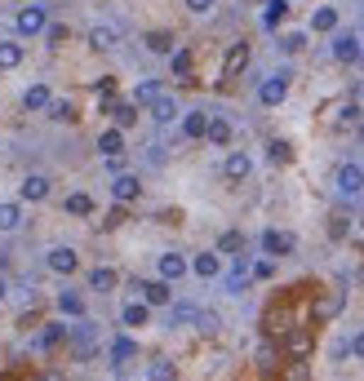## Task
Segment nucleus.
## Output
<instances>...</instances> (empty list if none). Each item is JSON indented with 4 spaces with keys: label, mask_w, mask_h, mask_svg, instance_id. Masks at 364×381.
<instances>
[{
    "label": "nucleus",
    "mask_w": 364,
    "mask_h": 381,
    "mask_svg": "<svg viewBox=\"0 0 364 381\" xmlns=\"http://www.w3.org/2000/svg\"><path fill=\"white\" fill-rule=\"evenodd\" d=\"M0 297H5V279H0Z\"/></svg>",
    "instance_id": "obj_45"
},
{
    "label": "nucleus",
    "mask_w": 364,
    "mask_h": 381,
    "mask_svg": "<svg viewBox=\"0 0 364 381\" xmlns=\"http://www.w3.org/2000/svg\"><path fill=\"white\" fill-rule=\"evenodd\" d=\"M222 173H227L231 182H244V177L254 173V160L244 156V151H231V156H227V164H222Z\"/></svg>",
    "instance_id": "obj_7"
},
{
    "label": "nucleus",
    "mask_w": 364,
    "mask_h": 381,
    "mask_svg": "<svg viewBox=\"0 0 364 381\" xmlns=\"http://www.w3.org/2000/svg\"><path fill=\"white\" fill-rule=\"evenodd\" d=\"M271 271H275L271 262H254V266H249V275H258V279H271Z\"/></svg>",
    "instance_id": "obj_42"
},
{
    "label": "nucleus",
    "mask_w": 364,
    "mask_h": 381,
    "mask_svg": "<svg viewBox=\"0 0 364 381\" xmlns=\"http://www.w3.org/2000/svg\"><path fill=\"white\" fill-rule=\"evenodd\" d=\"M271 160L285 164V160H289V142H271Z\"/></svg>",
    "instance_id": "obj_41"
},
{
    "label": "nucleus",
    "mask_w": 364,
    "mask_h": 381,
    "mask_svg": "<svg viewBox=\"0 0 364 381\" xmlns=\"http://www.w3.org/2000/svg\"><path fill=\"white\" fill-rule=\"evenodd\" d=\"M147 377H152V381H174L178 373H174V363H169V359H156L152 368H147Z\"/></svg>",
    "instance_id": "obj_30"
},
{
    "label": "nucleus",
    "mask_w": 364,
    "mask_h": 381,
    "mask_svg": "<svg viewBox=\"0 0 364 381\" xmlns=\"http://www.w3.org/2000/svg\"><path fill=\"white\" fill-rule=\"evenodd\" d=\"M111 355H115V363H125V359H134V355H138V346L129 341V337H115V346H111Z\"/></svg>",
    "instance_id": "obj_31"
},
{
    "label": "nucleus",
    "mask_w": 364,
    "mask_h": 381,
    "mask_svg": "<svg viewBox=\"0 0 364 381\" xmlns=\"http://www.w3.org/2000/svg\"><path fill=\"white\" fill-rule=\"evenodd\" d=\"M58 306L67 310V315H80V310H85V302H80V293H62V297H58Z\"/></svg>",
    "instance_id": "obj_35"
},
{
    "label": "nucleus",
    "mask_w": 364,
    "mask_h": 381,
    "mask_svg": "<svg viewBox=\"0 0 364 381\" xmlns=\"http://www.w3.org/2000/svg\"><path fill=\"white\" fill-rule=\"evenodd\" d=\"M67 213H76V218H85V213H93V200L85 191H76V195H67Z\"/></svg>",
    "instance_id": "obj_28"
},
{
    "label": "nucleus",
    "mask_w": 364,
    "mask_h": 381,
    "mask_svg": "<svg viewBox=\"0 0 364 381\" xmlns=\"http://www.w3.org/2000/svg\"><path fill=\"white\" fill-rule=\"evenodd\" d=\"M23 226V209L18 204H0V230H18Z\"/></svg>",
    "instance_id": "obj_25"
},
{
    "label": "nucleus",
    "mask_w": 364,
    "mask_h": 381,
    "mask_svg": "<svg viewBox=\"0 0 364 381\" xmlns=\"http://www.w3.org/2000/svg\"><path fill=\"white\" fill-rule=\"evenodd\" d=\"M182 5H187L191 13H209V9H213V0H182Z\"/></svg>",
    "instance_id": "obj_43"
},
{
    "label": "nucleus",
    "mask_w": 364,
    "mask_h": 381,
    "mask_svg": "<svg viewBox=\"0 0 364 381\" xmlns=\"http://www.w3.org/2000/svg\"><path fill=\"white\" fill-rule=\"evenodd\" d=\"M258 368L262 373H275V351H271V346H262V351H258Z\"/></svg>",
    "instance_id": "obj_37"
},
{
    "label": "nucleus",
    "mask_w": 364,
    "mask_h": 381,
    "mask_svg": "<svg viewBox=\"0 0 364 381\" xmlns=\"http://www.w3.org/2000/svg\"><path fill=\"white\" fill-rule=\"evenodd\" d=\"M147 49H152V54H174V36L169 31H152V36H147Z\"/></svg>",
    "instance_id": "obj_27"
},
{
    "label": "nucleus",
    "mask_w": 364,
    "mask_h": 381,
    "mask_svg": "<svg viewBox=\"0 0 364 381\" xmlns=\"http://www.w3.org/2000/svg\"><path fill=\"white\" fill-rule=\"evenodd\" d=\"M205 129H209L205 111H187V115H182V134H187V138H205Z\"/></svg>",
    "instance_id": "obj_17"
},
{
    "label": "nucleus",
    "mask_w": 364,
    "mask_h": 381,
    "mask_svg": "<svg viewBox=\"0 0 364 381\" xmlns=\"http://www.w3.org/2000/svg\"><path fill=\"white\" fill-rule=\"evenodd\" d=\"M115 40H120V31H115V27H107V23L89 27V45L98 49V54H107V49H115Z\"/></svg>",
    "instance_id": "obj_9"
},
{
    "label": "nucleus",
    "mask_w": 364,
    "mask_h": 381,
    "mask_svg": "<svg viewBox=\"0 0 364 381\" xmlns=\"http://www.w3.org/2000/svg\"><path fill=\"white\" fill-rule=\"evenodd\" d=\"M98 151H103V156H120L125 151V134H120V129H107V134L98 138Z\"/></svg>",
    "instance_id": "obj_18"
},
{
    "label": "nucleus",
    "mask_w": 364,
    "mask_h": 381,
    "mask_svg": "<svg viewBox=\"0 0 364 381\" xmlns=\"http://www.w3.org/2000/svg\"><path fill=\"white\" fill-rule=\"evenodd\" d=\"M182 275H187V257L182 253H160V279L174 284V279H182Z\"/></svg>",
    "instance_id": "obj_10"
},
{
    "label": "nucleus",
    "mask_w": 364,
    "mask_h": 381,
    "mask_svg": "<svg viewBox=\"0 0 364 381\" xmlns=\"http://www.w3.org/2000/svg\"><path fill=\"white\" fill-rule=\"evenodd\" d=\"M351 355H356V359H364V333H356V337H351Z\"/></svg>",
    "instance_id": "obj_44"
},
{
    "label": "nucleus",
    "mask_w": 364,
    "mask_h": 381,
    "mask_svg": "<svg viewBox=\"0 0 364 381\" xmlns=\"http://www.w3.org/2000/svg\"><path fill=\"white\" fill-rule=\"evenodd\" d=\"M152 115H156L160 124H174V120H178V102H174L169 93H160L156 102H152Z\"/></svg>",
    "instance_id": "obj_16"
},
{
    "label": "nucleus",
    "mask_w": 364,
    "mask_h": 381,
    "mask_svg": "<svg viewBox=\"0 0 364 381\" xmlns=\"http://www.w3.org/2000/svg\"><path fill=\"white\" fill-rule=\"evenodd\" d=\"M45 31V9L40 5H23L18 9V36H40Z\"/></svg>",
    "instance_id": "obj_1"
},
{
    "label": "nucleus",
    "mask_w": 364,
    "mask_h": 381,
    "mask_svg": "<svg viewBox=\"0 0 364 381\" xmlns=\"http://www.w3.org/2000/svg\"><path fill=\"white\" fill-rule=\"evenodd\" d=\"M62 333H67L62 324H49V328H45V337H40V346H54V341H62Z\"/></svg>",
    "instance_id": "obj_39"
},
{
    "label": "nucleus",
    "mask_w": 364,
    "mask_h": 381,
    "mask_svg": "<svg viewBox=\"0 0 364 381\" xmlns=\"http://www.w3.org/2000/svg\"><path fill=\"white\" fill-rule=\"evenodd\" d=\"M244 279H249V262L236 257V271L227 275V293H240V288H244Z\"/></svg>",
    "instance_id": "obj_26"
},
{
    "label": "nucleus",
    "mask_w": 364,
    "mask_h": 381,
    "mask_svg": "<svg viewBox=\"0 0 364 381\" xmlns=\"http://www.w3.org/2000/svg\"><path fill=\"white\" fill-rule=\"evenodd\" d=\"M302 45H307V36H302V31H293V36H285V40H280V49H285V54H297Z\"/></svg>",
    "instance_id": "obj_38"
},
{
    "label": "nucleus",
    "mask_w": 364,
    "mask_h": 381,
    "mask_svg": "<svg viewBox=\"0 0 364 381\" xmlns=\"http://www.w3.org/2000/svg\"><path fill=\"white\" fill-rule=\"evenodd\" d=\"M49 102H54V93H49V85H31V89L23 93V107H27V111H45Z\"/></svg>",
    "instance_id": "obj_14"
},
{
    "label": "nucleus",
    "mask_w": 364,
    "mask_h": 381,
    "mask_svg": "<svg viewBox=\"0 0 364 381\" xmlns=\"http://www.w3.org/2000/svg\"><path fill=\"white\" fill-rule=\"evenodd\" d=\"M89 288H93V293H111V288H115V271L98 266V271L89 275Z\"/></svg>",
    "instance_id": "obj_24"
},
{
    "label": "nucleus",
    "mask_w": 364,
    "mask_h": 381,
    "mask_svg": "<svg viewBox=\"0 0 364 381\" xmlns=\"http://www.w3.org/2000/svg\"><path fill=\"white\" fill-rule=\"evenodd\" d=\"M23 62V40H0V71H13Z\"/></svg>",
    "instance_id": "obj_12"
},
{
    "label": "nucleus",
    "mask_w": 364,
    "mask_h": 381,
    "mask_svg": "<svg viewBox=\"0 0 364 381\" xmlns=\"http://www.w3.org/2000/svg\"><path fill=\"white\" fill-rule=\"evenodd\" d=\"M240 244H244L240 230H227V235L218 240V253H240Z\"/></svg>",
    "instance_id": "obj_34"
},
{
    "label": "nucleus",
    "mask_w": 364,
    "mask_h": 381,
    "mask_svg": "<svg viewBox=\"0 0 364 381\" xmlns=\"http://www.w3.org/2000/svg\"><path fill=\"white\" fill-rule=\"evenodd\" d=\"M191 71V54L187 49H174V76H187Z\"/></svg>",
    "instance_id": "obj_36"
},
{
    "label": "nucleus",
    "mask_w": 364,
    "mask_h": 381,
    "mask_svg": "<svg viewBox=\"0 0 364 381\" xmlns=\"http://www.w3.org/2000/svg\"><path fill=\"white\" fill-rule=\"evenodd\" d=\"M138 191H142V187H138V177H134V173H120V177L111 182V195H115L120 204H134V200H138Z\"/></svg>",
    "instance_id": "obj_8"
},
{
    "label": "nucleus",
    "mask_w": 364,
    "mask_h": 381,
    "mask_svg": "<svg viewBox=\"0 0 364 381\" xmlns=\"http://www.w3.org/2000/svg\"><path fill=\"white\" fill-rule=\"evenodd\" d=\"M334 58H338V62H356V58H360L356 36H338V40H334Z\"/></svg>",
    "instance_id": "obj_19"
},
{
    "label": "nucleus",
    "mask_w": 364,
    "mask_h": 381,
    "mask_svg": "<svg viewBox=\"0 0 364 381\" xmlns=\"http://www.w3.org/2000/svg\"><path fill=\"white\" fill-rule=\"evenodd\" d=\"M244 62H249V45H231V54H227V67H222V76H240L244 71Z\"/></svg>",
    "instance_id": "obj_15"
},
{
    "label": "nucleus",
    "mask_w": 364,
    "mask_h": 381,
    "mask_svg": "<svg viewBox=\"0 0 364 381\" xmlns=\"http://www.w3.org/2000/svg\"><path fill=\"white\" fill-rule=\"evenodd\" d=\"M111 111H115V124H120V129H129V124L138 120V111H134V102H120V107H111Z\"/></svg>",
    "instance_id": "obj_33"
},
{
    "label": "nucleus",
    "mask_w": 364,
    "mask_h": 381,
    "mask_svg": "<svg viewBox=\"0 0 364 381\" xmlns=\"http://www.w3.org/2000/svg\"><path fill=\"white\" fill-rule=\"evenodd\" d=\"M338 191L351 195V200L364 191V169H360V164H342V169H338Z\"/></svg>",
    "instance_id": "obj_2"
},
{
    "label": "nucleus",
    "mask_w": 364,
    "mask_h": 381,
    "mask_svg": "<svg viewBox=\"0 0 364 381\" xmlns=\"http://www.w3.org/2000/svg\"><path fill=\"white\" fill-rule=\"evenodd\" d=\"M334 27H338V9L334 5H324V9L311 13V31H334Z\"/></svg>",
    "instance_id": "obj_20"
},
{
    "label": "nucleus",
    "mask_w": 364,
    "mask_h": 381,
    "mask_svg": "<svg viewBox=\"0 0 364 381\" xmlns=\"http://www.w3.org/2000/svg\"><path fill=\"white\" fill-rule=\"evenodd\" d=\"M285 346H289V355H307V351H311V337H307V333H289Z\"/></svg>",
    "instance_id": "obj_32"
},
{
    "label": "nucleus",
    "mask_w": 364,
    "mask_h": 381,
    "mask_svg": "<svg viewBox=\"0 0 364 381\" xmlns=\"http://www.w3.org/2000/svg\"><path fill=\"white\" fill-rule=\"evenodd\" d=\"M205 138H209L213 146H227V142H231V124H227L222 115H218V120H209V129H205Z\"/></svg>",
    "instance_id": "obj_21"
},
{
    "label": "nucleus",
    "mask_w": 364,
    "mask_h": 381,
    "mask_svg": "<svg viewBox=\"0 0 364 381\" xmlns=\"http://www.w3.org/2000/svg\"><path fill=\"white\" fill-rule=\"evenodd\" d=\"M285 13H289V0H267V9H262V27H275Z\"/></svg>",
    "instance_id": "obj_23"
},
{
    "label": "nucleus",
    "mask_w": 364,
    "mask_h": 381,
    "mask_svg": "<svg viewBox=\"0 0 364 381\" xmlns=\"http://www.w3.org/2000/svg\"><path fill=\"white\" fill-rule=\"evenodd\" d=\"M49 111H54L58 120H72V115H76V111H72V102H49Z\"/></svg>",
    "instance_id": "obj_40"
},
{
    "label": "nucleus",
    "mask_w": 364,
    "mask_h": 381,
    "mask_svg": "<svg viewBox=\"0 0 364 381\" xmlns=\"http://www.w3.org/2000/svg\"><path fill=\"white\" fill-rule=\"evenodd\" d=\"M285 93H289V76L285 71H280V76H271L267 80V85H262V107H280V102H285Z\"/></svg>",
    "instance_id": "obj_4"
},
{
    "label": "nucleus",
    "mask_w": 364,
    "mask_h": 381,
    "mask_svg": "<svg viewBox=\"0 0 364 381\" xmlns=\"http://www.w3.org/2000/svg\"><path fill=\"white\" fill-rule=\"evenodd\" d=\"M142 288V302L147 306H169L174 293H169V279H152V284H138Z\"/></svg>",
    "instance_id": "obj_6"
},
{
    "label": "nucleus",
    "mask_w": 364,
    "mask_h": 381,
    "mask_svg": "<svg viewBox=\"0 0 364 381\" xmlns=\"http://www.w3.org/2000/svg\"><path fill=\"white\" fill-rule=\"evenodd\" d=\"M191 271L200 275V279H213V275H222V257L218 253H200V257L191 262Z\"/></svg>",
    "instance_id": "obj_13"
},
{
    "label": "nucleus",
    "mask_w": 364,
    "mask_h": 381,
    "mask_svg": "<svg viewBox=\"0 0 364 381\" xmlns=\"http://www.w3.org/2000/svg\"><path fill=\"white\" fill-rule=\"evenodd\" d=\"M164 89H160V80H142L138 85V93H134V102H156Z\"/></svg>",
    "instance_id": "obj_29"
},
{
    "label": "nucleus",
    "mask_w": 364,
    "mask_h": 381,
    "mask_svg": "<svg viewBox=\"0 0 364 381\" xmlns=\"http://www.w3.org/2000/svg\"><path fill=\"white\" fill-rule=\"evenodd\" d=\"M262 253H271V257L293 253V235L289 230H262Z\"/></svg>",
    "instance_id": "obj_3"
},
{
    "label": "nucleus",
    "mask_w": 364,
    "mask_h": 381,
    "mask_svg": "<svg viewBox=\"0 0 364 381\" xmlns=\"http://www.w3.org/2000/svg\"><path fill=\"white\" fill-rule=\"evenodd\" d=\"M49 191H54V182H49L45 173H31V177L23 182V200H31V204H40V200H49Z\"/></svg>",
    "instance_id": "obj_5"
},
{
    "label": "nucleus",
    "mask_w": 364,
    "mask_h": 381,
    "mask_svg": "<svg viewBox=\"0 0 364 381\" xmlns=\"http://www.w3.org/2000/svg\"><path fill=\"white\" fill-rule=\"evenodd\" d=\"M120 320H125V328H142L147 324V302H129L120 310Z\"/></svg>",
    "instance_id": "obj_22"
},
{
    "label": "nucleus",
    "mask_w": 364,
    "mask_h": 381,
    "mask_svg": "<svg viewBox=\"0 0 364 381\" xmlns=\"http://www.w3.org/2000/svg\"><path fill=\"white\" fill-rule=\"evenodd\" d=\"M76 266H80L76 248H54V253H49V271H58V275H72Z\"/></svg>",
    "instance_id": "obj_11"
}]
</instances>
